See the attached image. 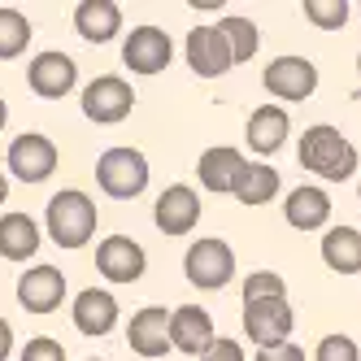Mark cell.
<instances>
[{"instance_id":"1","label":"cell","mask_w":361,"mask_h":361,"mask_svg":"<svg viewBox=\"0 0 361 361\" xmlns=\"http://www.w3.org/2000/svg\"><path fill=\"white\" fill-rule=\"evenodd\" d=\"M296 161H300L309 174L326 178V183H344V178L357 174V148H353L340 131H335V126L318 122V126H309V131L300 135Z\"/></svg>"},{"instance_id":"2","label":"cell","mask_w":361,"mask_h":361,"mask_svg":"<svg viewBox=\"0 0 361 361\" xmlns=\"http://www.w3.org/2000/svg\"><path fill=\"white\" fill-rule=\"evenodd\" d=\"M44 226H48V240H53L57 248L74 252L83 248L92 235H96V204L87 192H57L53 200H48V214H44Z\"/></svg>"},{"instance_id":"3","label":"cell","mask_w":361,"mask_h":361,"mask_svg":"<svg viewBox=\"0 0 361 361\" xmlns=\"http://www.w3.org/2000/svg\"><path fill=\"white\" fill-rule=\"evenodd\" d=\"M148 174H152L148 157L140 148H131V144H118L109 152H100V161H96V183L114 200H135L148 188Z\"/></svg>"},{"instance_id":"4","label":"cell","mask_w":361,"mask_h":361,"mask_svg":"<svg viewBox=\"0 0 361 361\" xmlns=\"http://www.w3.org/2000/svg\"><path fill=\"white\" fill-rule=\"evenodd\" d=\"M183 274H188V283H192L196 292H218V288H226V283H231V274H235V252H231L226 240L204 235V240H196L188 248Z\"/></svg>"},{"instance_id":"5","label":"cell","mask_w":361,"mask_h":361,"mask_svg":"<svg viewBox=\"0 0 361 361\" xmlns=\"http://www.w3.org/2000/svg\"><path fill=\"white\" fill-rule=\"evenodd\" d=\"M83 114L96 122V126H118L126 114L135 109V87L118 79V74H100V79H92L83 87Z\"/></svg>"},{"instance_id":"6","label":"cell","mask_w":361,"mask_h":361,"mask_svg":"<svg viewBox=\"0 0 361 361\" xmlns=\"http://www.w3.org/2000/svg\"><path fill=\"white\" fill-rule=\"evenodd\" d=\"M262 83L270 87V96L288 100V105H296V100H309L318 92V66L309 57H296V53H283L266 66Z\"/></svg>"},{"instance_id":"7","label":"cell","mask_w":361,"mask_h":361,"mask_svg":"<svg viewBox=\"0 0 361 361\" xmlns=\"http://www.w3.org/2000/svg\"><path fill=\"white\" fill-rule=\"evenodd\" d=\"M5 161H9V174L22 178V183H44V178H53L61 152H57V144L48 140V135L27 131V135H18L9 144V157Z\"/></svg>"},{"instance_id":"8","label":"cell","mask_w":361,"mask_h":361,"mask_svg":"<svg viewBox=\"0 0 361 361\" xmlns=\"http://www.w3.org/2000/svg\"><path fill=\"white\" fill-rule=\"evenodd\" d=\"M122 61L131 74H161L174 61V44L161 27H131V35L122 39Z\"/></svg>"},{"instance_id":"9","label":"cell","mask_w":361,"mask_h":361,"mask_svg":"<svg viewBox=\"0 0 361 361\" xmlns=\"http://www.w3.org/2000/svg\"><path fill=\"white\" fill-rule=\"evenodd\" d=\"M27 83H31V92L39 100H61V96L74 92V83H79V66H74V57L61 53V48H48V53L31 57Z\"/></svg>"},{"instance_id":"10","label":"cell","mask_w":361,"mask_h":361,"mask_svg":"<svg viewBox=\"0 0 361 361\" xmlns=\"http://www.w3.org/2000/svg\"><path fill=\"white\" fill-rule=\"evenodd\" d=\"M292 326H296V318H292L288 300H252V305H244V335L257 348L288 344Z\"/></svg>"},{"instance_id":"11","label":"cell","mask_w":361,"mask_h":361,"mask_svg":"<svg viewBox=\"0 0 361 361\" xmlns=\"http://www.w3.org/2000/svg\"><path fill=\"white\" fill-rule=\"evenodd\" d=\"M96 270L105 274L109 283H140L144 270H148L144 244L131 240V235H105L100 248H96Z\"/></svg>"},{"instance_id":"12","label":"cell","mask_w":361,"mask_h":361,"mask_svg":"<svg viewBox=\"0 0 361 361\" xmlns=\"http://www.w3.org/2000/svg\"><path fill=\"white\" fill-rule=\"evenodd\" d=\"M214 340H218V331H214L209 309H200V305H178V309H170V348L188 353V357H200Z\"/></svg>"},{"instance_id":"13","label":"cell","mask_w":361,"mask_h":361,"mask_svg":"<svg viewBox=\"0 0 361 361\" xmlns=\"http://www.w3.org/2000/svg\"><path fill=\"white\" fill-rule=\"evenodd\" d=\"M61 296H66V274L57 266H31L18 279V305L27 314H53V309H61Z\"/></svg>"},{"instance_id":"14","label":"cell","mask_w":361,"mask_h":361,"mask_svg":"<svg viewBox=\"0 0 361 361\" xmlns=\"http://www.w3.org/2000/svg\"><path fill=\"white\" fill-rule=\"evenodd\" d=\"M183 48H188V66H192V74H200V79H222V74L235 66V61H231L226 39L218 35V27H192Z\"/></svg>"},{"instance_id":"15","label":"cell","mask_w":361,"mask_h":361,"mask_svg":"<svg viewBox=\"0 0 361 361\" xmlns=\"http://www.w3.org/2000/svg\"><path fill=\"white\" fill-rule=\"evenodd\" d=\"M152 218H157V231L161 235H188V231L200 222V196L188 188V183H174L157 196V209H152Z\"/></svg>"},{"instance_id":"16","label":"cell","mask_w":361,"mask_h":361,"mask_svg":"<svg viewBox=\"0 0 361 361\" xmlns=\"http://www.w3.org/2000/svg\"><path fill=\"white\" fill-rule=\"evenodd\" d=\"M248 148L257 152V157H274V152L288 144V135H292V118H288V109L283 105H257L252 114H248Z\"/></svg>"},{"instance_id":"17","label":"cell","mask_w":361,"mask_h":361,"mask_svg":"<svg viewBox=\"0 0 361 361\" xmlns=\"http://www.w3.org/2000/svg\"><path fill=\"white\" fill-rule=\"evenodd\" d=\"M126 344H131L135 357H166L170 353V314L157 305L131 314V326H126Z\"/></svg>"},{"instance_id":"18","label":"cell","mask_w":361,"mask_h":361,"mask_svg":"<svg viewBox=\"0 0 361 361\" xmlns=\"http://www.w3.org/2000/svg\"><path fill=\"white\" fill-rule=\"evenodd\" d=\"M70 318H74V326H79L83 335H109L118 326V300L105 288H83L79 296H74Z\"/></svg>"},{"instance_id":"19","label":"cell","mask_w":361,"mask_h":361,"mask_svg":"<svg viewBox=\"0 0 361 361\" xmlns=\"http://www.w3.org/2000/svg\"><path fill=\"white\" fill-rule=\"evenodd\" d=\"M283 218L296 231H318L331 222V196L318 188V183H300L296 192H288L283 200Z\"/></svg>"},{"instance_id":"20","label":"cell","mask_w":361,"mask_h":361,"mask_svg":"<svg viewBox=\"0 0 361 361\" xmlns=\"http://www.w3.org/2000/svg\"><path fill=\"white\" fill-rule=\"evenodd\" d=\"M279 170L270 161H244L235 170V178H231V192L226 196H235L240 204H270L279 196Z\"/></svg>"},{"instance_id":"21","label":"cell","mask_w":361,"mask_h":361,"mask_svg":"<svg viewBox=\"0 0 361 361\" xmlns=\"http://www.w3.org/2000/svg\"><path fill=\"white\" fill-rule=\"evenodd\" d=\"M74 31L87 44H109L122 31V9L114 0H83V5L74 9Z\"/></svg>"},{"instance_id":"22","label":"cell","mask_w":361,"mask_h":361,"mask_svg":"<svg viewBox=\"0 0 361 361\" xmlns=\"http://www.w3.org/2000/svg\"><path fill=\"white\" fill-rule=\"evenodd\" d=\"M39 222L31 214H5L0 218V257L5 262H31L39 252Z\"/></svg>"},{"instance_id":"23","label":"cell","mask_w":361,"mask_h":361,"mask_svg":"<svg viewBox=\"0 0 361 361\" xmlns=\"http://www.w3.org/2000/svg\"><path fill=\"white\" fill-rule=\"evenodd\" d=\"M322 262L335 274H357L361 270V231L357 226H331L322 235Z\"/></svg>"},{"instance_id":"24","label":"cell","mask_w":361,"mask_h":361,"mask_svg":"<svg viewBox=\"0 0 361 361\" xmlns=\"http://www.w3.org/2000/svg\"><path fill=\"white\" fill-rule=\"evenodd\" d=\"M244 161H248V157H244L240 148L218 144V148H204V152H200L196 174H200V183L209 188V192H231V178H235V170H240Z\"/></svg>"},{"instance_id":"25","label":"cell","mask_w":361,"mask_h":361,"mask_svg":"<svg viewBox=\"0 0 361 361\" xmlns=\"http://www.w3.org/2000/svg\"><path fill=\"white\" fill-rule=\"evenodd\" d=\"M214 27H218V35L226 39L231 61H235V66L252 61V53L262 48V31H257V22H252V18H244V13H222Z\"/></svg>"},{"instance_id":"26","label":"cell","mask_w":361,"mask_h":361,"mask_svg":"<svg viewBox=\"0 0 361 361\" xmlns=\"http://www.w3.org/2000/svg\"><path fill=\"white\" fill-rule=\"evenodd\" d=\"M31 44V18L18 9H0V61H13Z\"/></svg>"},{"instance_id":"27","label":"cell","mask_w":361,"mask_h":361,"mask_svg":"<svg viewBox=\"0 0 361 361\" xmlns=\"http://www.w3.org/2000/svg\"><path fill=\"white\" fill-rule=\"evenodd\" d=\"M240 300L252 305V300H288V283H283V274L274 270H252L244 279V288H240Z\"/></svg>"},{"instance_id":"28","label":"cell","mask_w":361,"mask_h":361,"mask_svg":"<svg viewBox=\"0 0 361 361\" xmlns=\"http://www.w3.org/2000/svg\"><path fill=\"white\" fill-rule=\"evenodd\" d=\"M300 9H305V18L314 22L318 31H344V22L353 13L348 0H305Z\"/></svg>"},{"instance_id":"29","label":"cell","mask_w":361,"mask_h":361,"mask_svg":"<svg viewBox=\"0 0 361 361\" xmlns=\"http://www.w3.org/2000/svg\"><path fill=\"white\" fill-rule=\"evenodd\" d=\"M314 361H361V348L348 340V335H326L314 348Z\"/></svg>"},{"instance_id":"30","label":"cell","mask_w":361,"mask_h":361,"mask_svg":"<svg viewBox=\"0 0 361 361\" xmlns=\"http://www.w3.org/2000/svg\"><path fill=\"white\" fill-rule=\"evenodd\" d=\"M18 361H66V348L57 340H48V335H35V340H27V348L18 353Z\"/></svg>"},{"instance_id":"31","label":"cell","mask_w":361,"mask_h":361,"mask_svg":"<svg viewBox=\"0 0 361 361\" xmlns=\"http://www.w3.org/2000/svg\"><path fill=\"white\" fill-rule=\"evenodd\" d=\"M196 361H244V348H240L235 340H226V335H218V340L204 348Z\"/></svg>"},{"instance_id":"32","label":"cell","mask_w":361,"mask_h":361,"mask_svg":"<svg viewBox=\"0 0 361 361\" xmlns=\"http://www.w3.org/2000/svg\"><path fill=\"white\" fill-rule=\"evenodd\" d=\"M257 361H305V348L288 344H274V348H257Z\"/></svg>"},{"instance_id":"33","label":"cell","mask_w":361,"mask_h":361,"mask_svg":"<svg viewBox=\"0 0 361 361\" xmlns=\"http://www.w3.org/2000/svg\"><path fill=\"white\" fill-rule=\"evenodd\" d=\"M9 353H13V326L0 318V361H9Z\"/></svg>"},{"instance_id":"34","label":"cell","mask_w":361,"mask_h":361,"mask_svg":"<svg viewBox=\"0 0 361 361\" xmlns=\"http://www.w3.org/2000/svg\"><path fill=\"white\" fill-rule=\"evenodd\" d=\"M5 122H9V105H5V96H0V131H5Z\"/></svg>"},{"instance_id":"35","label":"cell","mask_w":361,"mask_h":361,"mask_svg":"<svg viewBox=\"0 0 361 361\" xmlns=\"http://www.w3.org/2000/svg\"><path fill=\"white\" fill-rule=\"evenodd\" d=\"M5 200H9V178L0 174V204H5Z\"/></svg>"},{"instance_id":"36","label":"cell","mask_w":361,"mask_h":361,"mask_svg":"<svg viewBox=\"0 0 361 361\" xmlns=\"http://www.w3.org/2000/svg\"><path fill=\"white\" fill-rule=\"evenodd\" d=\"M357 74H361V53H357Z\"/></svg>"},{"instance_id":"37","label":"cell","mask_w":361,"mask_h":361,"mask_svg":"<svg viewBox=\"0 0 361 361\" xmlns=\"http://www.w3.org/2000/svg\"><path fill=\"white\" fill-rule=\"evenodd\" d=\"M357 200H361V188H357Z\"/></svg>"},{"instance_id":"38","label":"cell","mask_w":361,"mask_h":361,"mask_svg":"<svg viewBox=\"0 0 361 361\" xmlns=\"http://www.w3.org/2000/svg\"><path fill=\"white\" fill-rule=\"evenodd\" d=\"M357 9H361V5H357Z\"/></svg>"},{"instance_id":"39","label":"cell","mask_w":361,"mask_h":361,"mask_svg":"<svg viewBox=\"0 0 361 361\" xmlns=\"http://www.w3.org/2000/svg\"><path fill=\"white\" fill-rule=\"evenodd\" d=\"M92 361H96V357H92Z\"/></svg>"}]
</instances>
